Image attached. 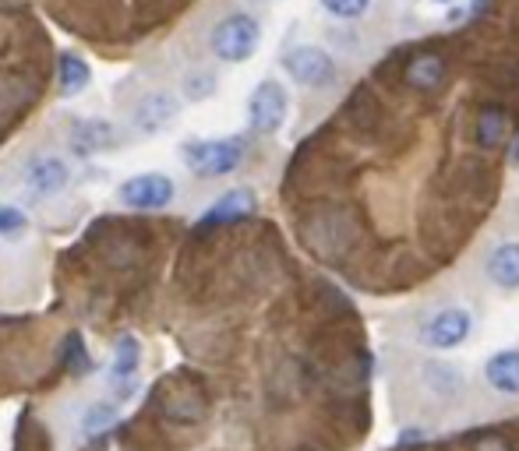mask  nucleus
Returning a JSON list of instances; mask_svg holds the SVG:
<instances>
[{
	"instance_id": "obj_19",
	"label": "nucleus",
	"mask_w": 519,
	"mask_h": 451,
	"mask_svg": "<svg viewBox=\"0 0 519 451\" xmlns=\"http://www.w3.org/2000/svg\"><path fill=\"white\" fill-rule=\"evenodd\" d=\"M138 360H142V349H138V339L124 335L113 349V367H110V378L113 385H128L131 378L138 374Z\"/></svg>"
},
{
	"instance_id": "obj_12",
	"label": "nucleus",
	"mask_w": 519,
	"mask_h": 451,
	"mask_svg": "<svg viewBox=\"0 0 519 451\" xmlns=\"http://www.w3.org/2000/svg\"><path fill=\"white\" fill-rule=\"evenodd\" d=\"M248 215H255V194H251L248 187H237V191H226L223 198L198 219V226L212 230V226H226V222H241L248 219Z\"/></svg>"
},
{
	"instance_id": "obj_7",
	"label": "nucleus",
	"mask_w": 519,
	"mask_h": 451,
	"mask_svg": "<svg viewBox=\"0 0 519 451\" xmlns=\"http://www.w3.org/2000/svg\"><path fill=\"white\" fill-rule=\"evenodd\" d=\"M177 194V184L163 173H138V177L124 180L117 198L124 201L128 208H138V212H159L166 208Z\"/></svg>"
},
{
	"instance_id": "obj_13",
	"label": "nucleus",
	"mask_w": 519,
	"mask_h": 451,
	"mask_svg": "<svg viewBox=\"0 0 519 451\" xmlns=\"http://www.w3.org/2000/svg\"><path fill=\"white\" fill-rule=\"evenodd\" d=\"M484 272L495 282L498 289H519V240H505V244L491 247L488 261H484Z\"/></svg>"
},
{
	"instance_id": "obj_22",
	"label": "nucleus",
	"mask_w": 519,
	"mask_h": 451,
	"mask_svg": "<svg viewBox=\"0 0 519 451\" xmlns=\"http://www.w3.org/2000/svg\"><path fill=\"white\" fill-rule=\"evenodd\" d=\"M61 363L71 370V374H89V370H92V356L85 353V346H82V335H78V332H71L68 339H64Z\"/></svg>"
},
{
	"instance_id": "obj_23",
	"label": "nucleus",
	"mask_w": 519,
	"mask_h": 451,
	"mask_svg": "<svg viewBox=\"0 0 519 451\" xmlns=\"http://www.w3.org/2000/svg\"><path fill=\"white\" fill-rule=\"evenodd\" d=\"M216 96V74L209 71H195L184 78V99L191 103H202V99H212Z\"/></svg>"
},
{
	"instance_id": "obj_16",
	"label": "nucleus",
	"mask_w": 519,
	"mask_h": 451,
	"mask_svg": "<svg viewBox=\"0 0 519 451\" xmlns=\"http://www.w3.org/2000/svg\"><path fill=\"white\" fill-rule=\"evenodd\" d=\"M445 82V60L435 57V53H421L407 64V85L421 92H435L442 89Z\"/></svg>"
},
{
	"instance_id": "obj_18",
	"label": "nucleus",
	"mask_w": 519,
	"mask_h": 451,
	"mask_svg": "<svg viewBox=\"0 0 519 451\" xmlns=\"http://www.w3.org/2000/svg\"><path fill=\"white\" fill-rule=\"evenodd\" d=\"M202 413H205V399L195 392H177V395H166L163 399V416L173 423H184V427L202 420Z\"/></svg>"
},
{
	"instance_id": "obj_25",
	"label": "nucleus",
	"mask_w": 519,
	"mask_h": 451,
	"mask_svg": "<svg viewBox=\"0 0 519 451\" xmlns=\"http://www.w3.org/2000/svg\"><path fill=\"white\" fill-rule=\"evenodd\" d=\"M477 451H509V444H505V441H484Z\"/></svg>"
},
{
	"instance_id": "obj_24",
	"label": "nucleus",
	"mask_w": 519,
	"mask_h": 451,
	"mask_svg": "<svg viewBox=\"0 0 519 451\" xmlns=\"http://www.w3.org/2000/svg\"><path fill=\"white\" fill-rule=\"evenodd\" d=\"M25 230V212L15 205H0V237H18Z\"/></svg>"
},
{
	"instance_id": "obj_3",
	"label": "nucleus",
	"mask_w": 519,
	"mask_h": 451,
	"mask_svg": "<svg viewBox=\"0 0 519 451\" xmlns=\"http://www.w3.org/2000/svg\"><path fill=\"white\" fill-rule=\"evenodd\" d=\"M304 244L322 258H339L354 244V222L346 219L339 208H318L308 222H304Z\"/></svg>"
},
{
	"instance_id": "obj_6",
	"label": "nucleus",
	"mask_w": 519,
	"mask_h": 451,
	"mask_svg": "<svg viewBox=\"0 0 519 451\" xmlns=\"http://www.w3.org/2000/svg\"><path fill=\"white\" fill-rule=\"evenodd\" d=\"M286 113H290V96L279 82L265 78L255 85L248 99V124L255 134H276L286 124Z\"/></svg>"
},
{
	"instance_id": "obj_1",
	"label": "nucleus",
	"mask_w": 519,
	"mask_h": 451,
	"mask_svg": "<svg viewBox=\"0 0 519 451\" xmlns=\"http://www.w3.org/2000/svg\"><path fill=\"white\" fill-rule=\"evenodd\" d=\"M209 43L219 60H226V64H244V60L255 57L258 43H262V25L251 15H244V11H234V15L219 18Z\"/></svg>"
},
{
	"instance_id": "obj_2",
	"label": "nucleus",
	"mask_w": 519,
	"mask_h": 451,
	"mask_svg": "<svg viewBox=\"0 0 519 451\" xmlns=\"http://www.w3.org/2000/svg\"><path fill=\"white\" fill-rule=\"evenodd\" d=\"M184 163L198 177H226L234 173L244 159V138H212V141H184Z\"/></svg>"
},
{
	"instance_id": "obj_26",
	"label": "nucleus",
	"mask_w": 519,
	"mask_h": 451,
	"mask_svg": "<svg viewBox=\"0 0 519 451\" xmlns=\"http://www.w3.org/2000/svg\"><path fill=\"white\" fill-rule=\"evenodd\" d=\"M512 163L519 166V138H516V148H512Z\"/></svg>"
},
{
	"instance_id": "obj_10",
	"label": "nucleus",
	"mask_w": 519,
	"mask_h": 451,
	"mask_svg": "<svg viewBox=\"0 0 519 451\" xmlns=\"http://www.w3.org/2000/svg\"><path fill=\"white\" fill-rule=\"evenodd\" d=\"M131 120H135V131L138 134L166 131V127L177 120V99H173L170 92H149L145 99H138Z\"/></svg>"
},
{
	"instance_id": "obj_4",
	"label": "nucleus",
	"mask_w": 519,
	"mask_h": 451,
	"mask_svg": "<svg viewBox=\"0 0 519 451\" xmlns=\"http://www.w3.org/2000/svg\"><path fill=\"white\" fill-rule=\"evenodd\" d=\"M283 71L290 74V82L294 85H304V89H329L336 85V60H332L329 50L315 43H304V46H294V50H286L283 57Z\"/></svg>"
},
{
	"instance_id": "obj_14",
	"label": "nucleus",
	"mask_w": 519,
	"mask_h": 451,
	"mask_svg": "<svg viewBox=\"0 0 519 451\" xmlns=\"http://www.w3.org/2000/svg\"><path fill=\"white\" fill-rule=\"evenodd\" d=\"M113 141H117V134H113V127L106 120H78L71 127V148H75L78 156L106 152V148H113Z\"/></svg>"
},
{
	"instance_id": "obj_17",
	"label": "nucleus",
	"mask_w": 519,
	"mask_h": 451,
	"mask_svg": "<svg viewBox=\"0 0 519 451\" xmlns=\"http://www.w3.org/2000/svg\"><path fill=\"white\" fill-rule=\"evenodd\" d=\"M57 82H61L64 99H75L92 82L89 64L82 57H75V53H61V60H57Z\"/></svg>"
},
{
	"instance_id": "obj_20",
	"label": "nucleus",
	"mask_w": 519,
	"mask_h": 451,
	"mask_svg": "<svg viewBox=\"0 0 519 451\" xmlns=\"http://www.w3.org/2000/svg\"><path fill=\"white\" fill-rule=\"evenodd\" d=\"M318 4H322L325 15L336 18V22H361L375 0H318Z\"/></svg>"
},
{
	"instance_id": "obj_15",
	"label": "nucleus",
	"mask_w": 519,
	"mask_h": 451,
	"mask_svg": "<svg viewBox=\"0 0 519 451\" xmlns=\"http://www.w3.org/2000/svg\"><path fill=\"white\" fill-rule=\"evenodd\" d=\"M505 138H509V113L495 103L481 106L474 120V141L481 148H498L505 145Z\"/></svg>"
},
{
	"instance_id": "obj_21",
	"label": "nucleus",
	"mask_w": 519,
	"mask_h": 451,
	"mask_svg": "<svg viewBox=\"0 0 519 451\" xmlns=\"http://www.w3.org/2000/svg\"><path fill=\"white\" fill-rule=\"evenodd\" d=\"M113 423H117V409L106 406V402H96V406L85 409V416H82V434H85V437H99V434H106V430H110Z\"/></svg>"
},
{
	"instance_id": "obj_5",
	"label": "nucleus",
	"mask_w": 519,
	"mask_h": 451,
	"mask_svg": "<svg viewBox=\"0 0 519 451\" xmlns=\"http://www.w3.org/2000/svg\"><path fill=\"white\" fill-rule=\"evenodd\" d=\"M474 335V314L467 307H442L431 311L417 328V339L428 349H456Z\"/></svg>"
},
{
	"instance_id": "obj_9",
	"label": "nucleus",
	"mask_w": 519,
	"mask_h": 451,
	"mask_svg": "<svg viewBox=\"0 0 519 451\" xmlns=\"http://www.w3.org/2000/svg\"><path fill=\"white\" fill-rule=\"evenodd\" d=\"M421 385L431 399L456 402L463 395V388H467V381H463V370L452 360H428L421 363Z\"/></svg>"
},
{
	"instance_id": "obj_11",
	"label": "nucleus",
	"mask_w": 519,
	"mask_h": 451,
	"mask_svg": "<svg viewBox=\"0 0 519 451\" xmlns=\"http://www.w3.org/2000/svg\"><path fill=\"white\" fill-rule=\"evenodd\" d=\"M484 385L495 395H519V349H502L484 360Z\"/></svg>"
},
{
	"instance_id": "obj_8",
	"label": "nucleus",
	"mask_w": 519,
	"mask_h": 451,
	"mask_svg": "<svg viewBox=\"0 0 519 451\" xmlns=\"http://www.w3.org/2000/svg\"><path fill=\"white\" fill-rule=\"evenodd\" d=\"M71 180V170L64 159L57 156H36L29 166H25V191L32 194V198H50V194H61L64 187H68Z\"/></svg>"
}]
</instances>
